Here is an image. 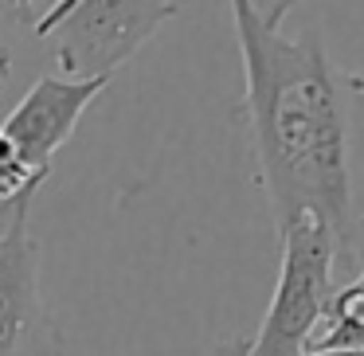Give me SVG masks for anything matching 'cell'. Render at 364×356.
I'll use <instances>...</instances> for the list:
<instances>
[{"mask_svg":"<svg viewBox=\"0 0 364 356\" xmlns=\"http://www.w3.org/2000/svg\"><path fill=\"white\" fill-rule=\"evenodd\" d=\"M247 4H251V12H255V16H259L267 28L282 32V20L294 12V4H298V0H247Z\"/></svg>","mask_w":364,"mask_h":356,"instance_id":"ba28073f","label":"cell"},{"mask_svg":"<svg viewBox=\"0 0 364 356\" xmlns=\"http://www.w3.org/2000/svg\"><path fill=\"white\" fill-rule=\"evenodd\" d=\"M243 55V106L255 173L274 231L314 215L329 227L345 278L364 259V75L341 71L321 40L267 28L247 0H231Z\"/></svg>","mask_w":364,"mask_h":356,"instance_id":"6da1fadb","label":"cell"},{"mask_svg":"<svg viewBox=\"0 0 364 356\" xmlns=\"http://www.w3.org/2000/svg\"><path fill=\"white\" fill-rule=\"evenodd\" d=\"M43 180H48V176L28 168L24 157L0 137V204H12V200H20V196H36Z\"/></svg>","mask_w":364,"mask_h":356,"instance_id":"52a82bcc","label":"cell"},{"mask_svg":"<svg viewBox=\"0 0 364 356\" xmlns=\"http://www.w3.org/2000/svg\"><path fill=\"white\" fill-rule=\"evenodd\" d=\"M9 79H12V51H9V43L0 40V95H4Z\"/></svg>","mask_w":364,"mask_h":356,"instance_id":"7c38bea8","label":"cell"},{"mask_svg":"<svg viewBox=\"0 0 364 356\" xmlns=\"http://www.w3.org/2000/svg\"><path fill=\"white\" fill-rule=\"evenodd\" d=\"M301 356H364V348H317V352H301Z\"/></svg>","mask_w":364,"mask_h":356,"instance_id":"4fadbf2b","label":"cell"},{"mask_svg":"<svg viewBox=\"0 0 364 356\" xmlns=\"http://www.w3.org/2000/svg\"><path fill=\"white\" fill-rule=\"evenodd\" d=\"M32 200H24L0 243V356H59L63 333L40 286V243L32 227Z\"/></svg>","mask_w":364,"mask_h":356,"instance_id":"277c9868","label":"cell"},{"mask_svg":"<svg viewBox=\"0 0 364 356\" xmlns=\"http://www.w3.org/2000/svg\"><path fill=\"white\" fill-rule=\"evenodd\" d=\"M317 348H364V259L353 270V278L333 286L329 306H325L306 352H317Z\"/></svg>","mask_w":364,"mask_h":356,"instance_id":"8992f818","label":"cell"},{"mask_svg":"<svg viewBox=\"0 0 364 356\" xmlns=\"http://www.w3.org/2000/svg\"><path fill=\"white\" fill-rule=\"evenodd\" d=\"M0 16L32 20V0H0Z\"/></svg>","mask_w":364,"mask_h":356,"instance_id":"8fae6325","label":"cell"},{"mask_svg":"<svg viewBox=\"0 0 364 356\" xmlns=\"http://www.w3.org/2000/svg\"><path fill=\"white\" fill-rule=\"evenodd\" d=\"M173 16L176 0H75L48 36L63 79H114Z\"/></svg>","mask_w":364,"mask_h":356,"instance_id":"3957f363","label":"cell"},{"mask_svg":"<svg viewBox=\"0 0 364 356\" xmlns=\"http://www.w3.org/2000/svg\"><path fill=\"white\" fill-rule=\"evenodd\" d=\"M24 200H36V196H20V200H12V204H0V243H4V235H9V227H12V220H16Z\"/></svg>","mask_w":364,"mask_h":356,"instance_id":"30bf717a","label":"cell"},{"mask_svg":"<svg viewBox=\"0 0 364 356\" xmlns=\"http://www.w3.org/2000/svg\"><path fill=\"white\" fill-rule=\"evenodd\" d=\"M282 266L278 286L259 325V337L247 345V356H301L321 321L337 274V247L321 220L301 215L278 231Z\"/></svg>","mask_w":364,"mask_h":356,"instance_id":"7a4b0ae2","label":"cell"},{"mask_svg":"<svg viewBox=\"0 0 364 356\" xmlns=\"http://www.w3.org/2000/svg\"><path fill=\"white\" fill-rule=\"evenodd\" d=\"M71 4H75V0H55V4H51V9H48V12H43V16H40V20H36V36H48V32H51V28H55V20H59V16H63V12H67V9H71Z\"/></svg>","mask_w":364,"mask_h":356,"instance_id":"9c48e42d","label":"cell"},{"mask_svg":"<svg viewBox=\"0 0 364 356\" xmlns=\"http://www.w3.org/2000/svg\"><path fill=\"white\" fill-rule=\"evenodd\" d=\"M106 82L110 79H55V75H43L20 98L16 110L0 122V137L24 157L28 168L51 176L55 153L75 134L87 106L106 90Z\"/></svg>","mask_w":364,"mask_h":356,"instance_id":"5b68a950","label":"cell"}]
</instances>
